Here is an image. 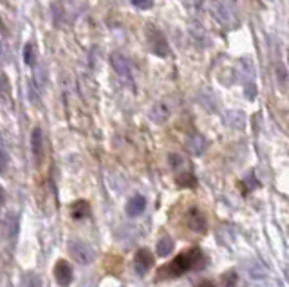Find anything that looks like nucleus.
Segmentation results:
<instances>
[{
	"instance_id": "obj_1",
	"label": "nucleus",
	"mask_w": 289,
	"mask_h": 287,
	"mask_svg": "<svg viewBox=\"0 0 289 287\" xmlns=\"http://www.w3.org/2000/svg\"><path fill=\"white\" fill-rule=\"evenodd\" d=\"M212 15L220 25H224L228 29L237 25V7H235L233 2H214L212 4Z\"/></svg>"
},
{
	"instance_id": "obj_2",
	"label": "nucleus",
	"mask_w": 289,
	"mask_h": 287,
	"mask_svg": "<svg viewBox=\"0 0 289 287\" xmlns=\"http://www.w3.org/2000/svg\"><path fill=\"white\" fill-rule=\"evenodd\" d=\"M188 269H192V264H190V258H188V253H183L179 257L175 258L174 262L166 264L165 268L159 269V278H175V277H181L183 273H186Z\"/></svg>"
},
{
	"instance_id": "obj_3",
	"label": "nucleus",
	"mask_w": 289,
	"mask_h": 287,
	"mask_svg": "<svg viewBox=\"0 0 289 287\" xmlns=\"http://www.w3.org/2000/svg\"><path fill=\"white\" fill-rule=\"evenodd\" d=\"M69 253L72 255L76 262L81 264V266H87V264H92L96 258V251L90 248L89 244L81 242V240H72L69 244Z\"/></svg>"
},
{
	"instance_id": "obj_4",
	"label": "nucleus",
	"mask_w": 289,
	"mask_h": 287,
	"mask_svg": "<svg viewBox=\"0 0 289 287\" xmlns=\"http://www.w3.org/2000/svg\"><path fill=\"white\" fill-rule=\"evenodd\" d=\"M110 62L114 65L116 72H118L127 83L134 85V69H132V65H130L129 60L125 58L123 55H120V53H114V55L110 56Z\"/></svg>"
},
{
	"instance_id": "obj_5",
	"label": "nucleus",
	"mask_w": 289,
	"mask_h": 287,
	"mask_svg": "<svg viewBox=\"0 0 289 287\" xmlns=\"http://www.w3.org/2000/svg\"><path fill=\"white\" fill-rule=\"evenodd\" d=\"M148 40H150V49L154 51L155 55L161 56V58H166L170 55V47L166 44L165 36L161 35L159 31L154 29V27H150L148 31Z\"/></svg>"
},
{
	"instance_id": "obj_6",
	"label": "nucleus",
	"mask_w": 289,
	"mask_h": 287,
	"mask_svg": "<svg viewBox=\"0 0 289 287\" xmlns=\"http://www.w3.org/2000/svg\"><path fill=\"white\" fill-rule=\"evenodd\" d=\"M154 266V257H152V253L148 251V249H138V253H136L134 257V269L138 275H146L148 273V269Z\"/></svg>"
},
{
	"instance_id": "obj_7",
	"label": "nucleus",
	"mask_w": 289,
	"mask_h": 287,
	"mask_svg": "<svg viewBox=\"0 0 289 287\" xmlns=\"http://www.w3.org/2000/svg\"><path fill=\"white\" fill-rule=\"evenodd\" d=\"M55 278L60 287H69L72 282V268L67 260H58L55 266Z\"/></svg>"
},
{
	"instance_id": "obj_8",
	"label": "nucleus",
	"mask_w": 289,
	"mask_h": 287,
	"mask_svg": "<svg viewBox=\"0 0 289 287\" xmlns=\"http://www.w3.org/2000/svg\"><path fill=\"white\" fill-rule=\"evenodd\" d=\"M188 228L195 233H205L206 231V217L203 212L197 208H192L188 212Z\"/></svg>"
},
{
	"instance_id": "obj_9",
	"label": "nucleus",
	"mask_w": 289,
	"mask_h": 287,
	"mask_svg": "<svg viewBox=\"0 0 289 287\" xmlns=\"http://www.w3.org/2000/svg\"><path fill=\"white\" fill-rule=\"evenodd\" d=\"M222 119H224V123L228 125L229 129L240 130V129H244V125H246V116L242 110H226Z\"/></svg>"
},
{
	"instance_id": "obj_10",
	"label": "nucleus",
	"mask_w": 289,
	"mask_h": 287,
	"mask_svg": "<svg viewBox=\"0 0 289 287\" xmlns=\"http://www.w3.org/2000/svg\"><path fill=\"white\" fill-rule=\"evenodd\" d=\"M31 152H33L36 161H40L42 155H44V134L38 127L33 129V132H31Z\"/></svg>"
},
{
	"instance_id": "obj_11",
	"label": "nucleus",
	"mask_w": 289,
	"mask_h": 287,
	"mask_svg": "<svg viewBox=\"0 0 289 287\" xmlns=\"http://www.w3.org/2000/svg\"><path fill=\"white\" fill-rule=\"evenodd\" d=\"M146 208V199L143 195H134V197L129 199V203H127V213H129L130 217H138L141 213L144 212Z\"/></svg>"
},
{
	"instance_id": "obj_12",
	"label": "nucleus",
	"mask_w": 289,
	"mask_h": 287,
	"mask_svg": "<svg viewBox=\"0 0 289 287\" xmlns=\"http://www.w3.org/2000/svg\"><path fill=\"white\" fill-rule=\"evenodd\" d=\"M150 118L154 119L155 123H165L166 119L170 118V109L166 107L165 101H157L150 110Z\"/></svg>"
},
{
	"instance_id": "obj_13",
	"label": "nucleus",
	"mask_w": 289,
	"mask_h": 287,
	"mask_svg": "<svg viewBox=\"0 0 289 287\" xmlns=\"http://www.w3.org/2000/svg\"><path fill=\"white\" fill-rule=\"evenodd\" d=\"M186 148L194 153V155H201V153L205 152V148H206V139L203 138L201 134H194L192 138L188 139Z\"/></svg>"
},
{
	"instance_id": "obj_14",
	"label": "nucleus",
	"mask_w": 289,
	"mask_h": 287,
	"mask_svg": "<svg viewBox=\"0 0 289 287\" xmlns=\"http://www.w3.org/2000/svg\"><path fill=\"white\" fill-rule=\"evenodd\" d=\"M90 208H89V203L87 201H83V199H80V201H76L72 206H71V213H72V217L76 218V220H80V218H85L87 215H89Z\"/></svg>"
},
{
	"instance_id": "obj_15",
	"label": "nucleus",
	"mask_w": 289,
	"mask_h": 287,
	"mask_svg": "<svg viewBox=\"0 0 289 287\" xmlns=\"http://www.w3.org/2000/svg\"><path fill=\"white\" fill-rule=\"evenodd\" d=\"M157 255L159 257H168L170 253L174 251V240L170 237H163L159 238V242H157V248H155Z\"/></svg>"
},
{
	"instance_id": "obj_16",
	"label": "nucleus",
	"mask_w": 289,
	"mask_h": 287,
	"mask_svg": "<svg viewBox=\"0 0 289 287\" xmlns=\"http://www.w3.org/2000/svg\"><path fill=\"white\" fill-rule=\"evenodd\" d=\"M175 183L179 184L181 188H195L197 181H195V177L190 172H181L179 175L175 177Z\"/></svg>"
},
{
	"instance_id": "obj_17",
	"label": "nucleus",
	"mask_w": 289,
	"mask_h": 287,
	"mask_svg": "<svg viewBox=\"0 0 289 287\" xmlns=\"http://www.w3.org/2000/svg\"><path fill=\"white\" fill-rule=\"evenodd\" d=\"M20 287H42V280L40 277L36 275V273H25L24 277H22V282H20Z\"/></svg>"
},
{
	"instance_id": "obj_18",
	"label": "nucleus",
	"mask_w": 289,
	"mask_h": 287,
	"mask_svg": "<svg viewBox=\"0 0 289 287\" xmlns=\"http://www.w3.org/2000/svg\"><path fill=\"white\" fill-rule=\"evenodd\" d=\"M24 62L27 65H35V45L33 44H25L24 47Z\"/></svg>"
},
{
	"instance_id": "obj_19",
	"label": "nucleus",
	"mask_w": 289,
	"mask_h": 287,
	"mask_svg": "<svg viewBox=\"0 0 289 287\" xmlns=\"http://www.w3.org/2000/svg\"><path fill=\"white\" fill-rule=\"evenodd\" d=\"M220 282H222V286L224 287H235V284H237V273L235 271L224 273L222 278H220Z\"/></svg>"
},
{
	"instance_id": "obj_20",
	"label": "nucleus",
	"mask_w": 289,
	"mask_h": 287,
	"mask_svg": "<svg viewBox=\"0 0 289 287\" xmlns=\"http://www.w3.org/2000/svg\"><path fill=\"white\" fill-rule=\"evenodd\" d=\"M7 163H9V155H7V152H5V148H4V144H2V139H0V173L5 172Z\"/></svg>"
},
{
	"instance_id": "obj_21",
	"label": "nucleus",
	"mask_w": 289,
	"mask_h": 287,
	"mask_svg": "<svg viewBox=\"0 0 289 287\" xmlns=\"http://www.w3.org/2000/svg\"><path fill=\"white\" fill-rule=\"evenodd\" d=\"M244 96L248 99H251V101H253V99L257 98V87H255L253 81H248V83H246V87H244Z\"/></svg>"
},
{
	"instance_id": "obj_22",
	"label": "nucleus",
	"mask_w": 289,
	"mask_h": 287,
	"mask_svg": "<svg viewBox=\"0 0 289 287\" xmlns=\"http://www.w3.org/2000/svg\"><path fill=\"white\" fill-rule=\"evenodd\" d=\"M132 5H134V7H138V9H150V7H152V5H154V2H150V0H134V2H132Z\"/></svg>"
},
{
	"instance_id": "obj_23",
	"label": "nucleus",
	"mask_w": 289,
	"mask_h": 287,
	"mask_svg": "<svg viewBox=\"0 0 289 287\" xmlns=\"http://www.w3.org/2000/svg\"><path fill=\"white\" fill-rule=\"evenodd\" d=\"M168 161H170V166H172L174 170H177V166H181V164H183V159H181L179 155H170Z\"/></svg>"
},
{
	"instance_id": "obj_24",
	"label": "nucleus",
	"mask_w": 289,
	"mask_h": 287,
	"mask_svg": "<svg viewBox=\"0 0 289 287\" xmlns=\"http://www.w3.org/2000/svg\"><path fill=\"white\" fill-rule=\"evenodd\" d=\"M197 287H215V286L212 282H210V280H205V282L197 284Z\"/></svg>"
},
{
	"instance_id": "obj_25",
	"label": "nucleus",
	"mask_w": 289,
	"mask_h": 287,
	"mask_svg": "<svg viewBox=\"0 0 289 287\" xmlns=\"http://www.w3.org/2000/svg\"><path fill=\"white\" fill-rule=\"evenodd\" d=\"M4 199H5V192H4V188H0V208H2V204H4Z\"/></svg>"
},
{
	"instance_id": "obj_26",
	"label": "nucleus",
	"mask_w": 289,
	"mask_h": 287,
	"mask_svg": "<svg viewBox=\"0 0 289 287\" xmlns=\"http://www.w3.org/2000/svg\"><path fill=\"white\" fill-rule=\"evenodd\" d=\"M2 53H4V47H2V44H0V55H2Z\"/></svg>"
},
{
	"instance_id": "obj_27",
	"label": "nucleus",
	"mask_w": 289,
	"mask_h": 287,
	"mask_svg": "<svg viewBox=\"0 0 289 287\" xmlns=\"http://www.w3.org/2000/svg\"><path fill=\"white\" fill-rule=\"evenodd\" d=\"M0 89H2V85H0Z\"/></svg>"
},
{
	"instance_id": "obj_28",
	"label": "nucleus",
	"mask_w": 289,
	"mask_h": 287,
	"mask_svg": "<svg viewBox=\"0 0 289 287\" xmlns=\"http://www.w3.org/2000/svg\"><path fill=\"white\" fill-rule=\"evenodd\" d=\"M288 60H289V58H288Z\"/></svg>"
}]
</instances>
